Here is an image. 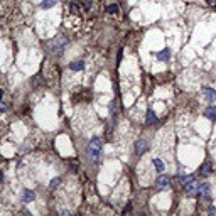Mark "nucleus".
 <instances>
[{"label": "nucleus", "instance_id": "obj_2", "mask_svg": "<svg viewBox=\"0 0 216 216\" xmlns=\"http://www.w3.org/2000/svg\"><path fill=\"white\" fill-rule=\"evenodd\" d=\"M64 47H66V41L64 39H56L51 44V49H52V52L56 54V56H63Z\"/></svg>", "mask_w": 216, "mask_h": 216}, {"label": "nucleus", "instance_id": "obj_18", "mask_svg": "<svg viewBox=\"0 0 216 216\" xmlns=\"http://www.w3.org/2000/svg\"><path fill=\"white\" fill-rule=\"evenodd\" d=\"M193 179H194V177H191V176H184V177L181 179V182H182V184H188V182L193 181Z\"/></svg>", "mask_w": 216, "mask_h": 216}, {"label": "nucleus", "instance_id": "obj_12", "mask_svg": "<svg viewBox=\"0 0 216 216\" xmlns=\"http://www.w3.org/2000/svg\"><path fill=\"white\" fill-rule=\"evenodd\" d=\"M36 199V194L32 193V191H26V193H24V201L26 203H31V201H34Z\"/></svg>", "mask_w": 216, "mask_h": 216}, {"label": "nucleus", "instance_id": "obj_7", "mask_svg": "<svg viewBox=\"0 0 216 216\" xmlns=\"http://www.w3.org/2000/svg\"><path fill=\"white\" fill-rule=\"evenodd\" d=\"M199 193L203 194V198H204V199H209V196H211V186L209 184H201V186H199Z\"/></svg>", "mask_w": 216, "mask_h": 216}, {"label": "nucleus", "instance_id": "obj_4", "mask_svg": "<svg viewBox=\"0 0 216 216\" xmlns=\"http://www.w3.org/2000/svg\"><path fill=\"white\" fill-rule=\"evenodd\" d=\"M155 186H157V189H167L171 186V181H169L167 176H159L155 181Z\"/></svg>", "mask_w": 216, "mask_h": 216}, {"label": "nucleus", "instance_id": "obj_1", "mask_svg": "<svg viewBox=\"0 0 216 216\" xmlns=\"http://www.w3.org/2000/svg\"><path fill=\"white\" fill-rule=\"evenodd\" d=\"M86 152H88V157H90L91 162H98L100 160V154H101V140H100L98 137L91 139Z\"/></svg>", "mask_w": 216, "mask_h": 216}, {"label": "nucleus", "instance_id": "obj_9", "mask_svg": "<svg viewBox=\"0 0 216 216\" xmlns=\"http://www.w3.org/2000/svg\"><path fill=\"white\" fill-rule=\"evenodd\" d=\"M211 162H204V164L201 165V169H199V172H201V176H209L211 174Z\"/></svg>", "mask_w": 216, "mask_h": 216}, {"label": "nucleus", "instance_id": "obj_11", "mask_svg": "<svg viewBox=\"0 0 216 216\" xmlns=\"http://www.w3.org/2000/svg\"><path fill=\"white\" fill-rule=\"evenodd\" d=\"M57 0H44L42 3H41V9H51V7L56 5Z\"/></svg>", "mask_w": 216, "mask_h": 216}, {"label": "nucleus", "instance_id": "obj_5", "mask_svg": "<svg viewBox=\"0 0 216 216\" xmlns=\"http://www.w3.org/2000/svg\"><path fill=\"white\" fill-rule=\"evenodd\" d=\"M145 150H147V142H145V140H137L135 142V154L137 155H142Z\"/></svg>", "mask_w": 216, "mask_h": 216}, {"label": "nucleus", "instance_id": "obj_20", "mask_svg": "<svg viewBox=\"0 0 216 216\" xmlns=\"http://www.w3.org/2000/svg\"><path fill=\"white\" fill-rule=\"evenodd\" d=\"M0 110H2V111L5 110V105H3V103H0Z\"/></svg>", "mask_w": 216, "mask_h": 216}, {"label": "nucleus", "instance_id": "obj_17", "mask_svg": "<svg viewBox=\"0 0 216 216\" xmlns=\"http://www.w3.org/2000/svg\"><path fill=\"white\" fill-rule=\"evenodd\" d=\"M61 184V177H56V179H52L51 181V188L54 189V188H57V186Z\"/></svg>", "mask_w": 216, "mask_h": 216}, {"label": "nucleus", "instance_id": "obj_3", "mask_svg": "<svg viewBox=\"0 0 216 216\" xmlns=\"http://www.w3.org/2000/svg\"><path fill=\"white\" fill-rule=\"evenodd\" d=\"M184 188H186V193H188L189 198H194L199 193V184L196 182V179H193V181H189L188 184H184Z\"/></svg>", "mask_w": 216, "mask_h": 216}, {"label": "nucleus", "instance_id": "obj_19", "mask_svg": "<svg viewBox=\"0 0 216 216\" xmlns=\"http://www.w3.org/2000/svg\"><path fill=\"white\" fill-rule=\"evenodd\" d=\"M211 214H216V208H211V211H209Z\"/></svg>", "mask_w": 216, "mask_h": 216}, {"label": "nucleus", "instance_id": "obj_10", "mask_svg": "<svg viewBox=\"0 0 216 216\" xmlns=\"http://www.w3.org/2000/svg\"><path fill=\"white\" fill-rule=\"evenodd\" d=\"M206 117L216 122V106L211 105V106H208V108H206Z\"/></svg>", "mask_w": 216, "mask_h": 216}, {"label": "nucleus", "instance_id": "obj_23", "mask_svg": "<svg viewBox=\"0 0 216 216\" xmlns=\"http://www.w3.org/2000/svg\"><path fill=\"white\" fill-rule=\"evenodd\" d=\"M206 2H211V0H206Z\"/></svg>", "mask_w": 216, "mask_h": 216}, {"label": "nucleus", "instance_id": "obj_21", "mask_svg": "<svg viewBox=\"0 0 216 216\" xmlns=\"http://www.w3.org/2000/svg\"><path fill=\"white\" fill-rule=\"evenodd\" d=\"M2 96H3V93H2V91H0V100H2Z\"/></svg>", "mask_w": 216, "mask_h": 216}, {"label": "nucleus", "instance_id": "obj_13", "mask_svg": "<svg viewBox=\"0 0 216 216\" xmlns=\"http://www.w3.org/2000/svg\"><path fill=\"white\" fill-rule=\"evenodd\" d=\"M154 165H155V169H157V172H162L165 169V165H164V162H162L160 159H154Z\"/></svg>", "mask_w": 216, "mask_h": 216}, {"label": "nucleus", "instance_id": "obj_15", "mask_svg": "<svg viewBox=\"0 0 216 216\" xmlns=\"http://www.w3.org/2000/svg\"><path fill=\"white\" fill-rule=\"evenodd\" d=\"M155 122H157L155 113H154L152 110H149V111H147V123H155Z\"/></svg>", "mask_w": 216, "mask_h": 216}, {"label": "nucleus", "instance_id": "obj_14", "mask_svg": "<svg viewBox=\"0 0 216 216\" xmlns=\"http://www.w3.org/2000/svg\"><path fill=\"white\" fill-rule=\"evenodd\" d=\"M169 54H171V52H169V49H164V51H160L159 54H157V57H159L160 61H167L169 59Z\"/></svg>", "mask_w": 216, "mask_h": 216}, {"label": "nucleus", "instance_id": "obj_8", "mask_svg": "<svg viewBox=\"0 0 216 216\" xmlns=\"http://www.w3.org/2000/svg\"><path fill=\"white\" fill-rule=\"evenodd\" d=\"M83 68H85L83 61H73V63H69V69H71V71H81Z\"/></svg>", "mask_w": 216, "mask_h": 216}, {"label": "nucleus", "instance_id": "obj_16", "mask_svg": "<svg viewBox=\"0 0 216 216\" xmlns=\"http://www.w3.org/2000/svg\"><path fill=\"white\" fill-rule=\"evenodd\" d=\"M106 12H108V14H117V12H118V7H117V5H108V7H106Z\"/></svg>", "mask_w": 216, "mask_h": 216}, {"label": "nucleus", "instance_id": "obj_22", "mask_svg": "<svg viewBox=\"0 0 216 216\" xmlns=\"http://www.w3.org/2000/svg\"><path fill=\"white\" fill-rule=\"evenodd\" d=\"M0 182H2V174H0Z\"/></svg>", "mask_w": 216, "mask_h": 216}, {"label": "nucleus", "instance_id": "obj_6", "mask_svg": "<svg viewBox=\"0 0 216 216\" xmlns=\"http://www.w3.org/2000/svg\"><path fill=\"white\" fill-rule=\"evenodd\" d=\"M203 93L206 95L208 101H214V100H216V91L213 88H208V86H204V88H203Z\"/></svg>", "mask_w": 216, "mask_h": 216}]
</instances>
